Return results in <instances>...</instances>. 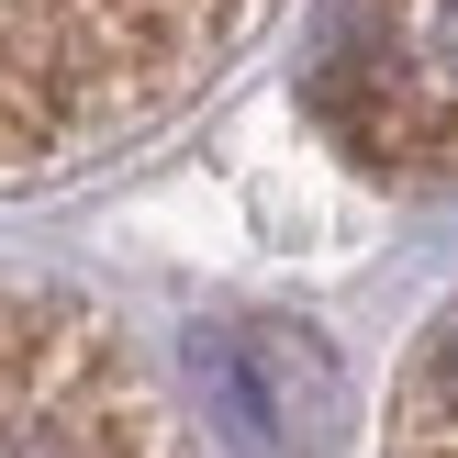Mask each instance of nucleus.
Listing matches in <instances>:
<instances>
[{
	"instance_id": "nucleus-1",
	"label": "nucleus",
	"mask_w": 458,
	"mask_h": 458,
	"mask_svg": "<svg viewBox=\"0 0 458 458\" xmlns=\"http://www.w3.org/2000/svg\"><path fill=\"white\" fill-rule=\"evenodd\" d=\"M268 22L280 0H0V191L123 157Z\"/></svg>"
},
{
	"instance_id": "nucleus-2",
	"label": "nucleus",
	"mask_w": 458,
	"mask_h": 458,
	"mask_svg": "<svg viewBox=\"0 0 458 458\" xmlns=\"http://www.w3.org/2000/svg\"><path fill=\"white\" fill-rule=\"evenodd\" d=\"M0 458H201V437L89 291L0 268Z\"/></svg>"
},
{
	"instance_id": "nucleus-3",
	"label": "nucleus",
	"mask_w": 458,
	"mask_h": 458,
	"mask_svg": "<svg viewBox=\"0 0 458 458\" xmlns=\"http://www.w3.org/2000/svg\"><path fill=\"white\" fill-rule=\"evenodd\" d=\"M380 458H458V291L447 313L403 347L392 414H380Z\"/></svg>"
}]
</instances>
